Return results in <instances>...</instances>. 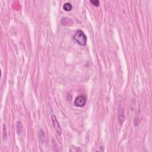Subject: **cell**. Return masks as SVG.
I'll return each instance as SVG.
<instances>
[{
    "label": "cell",
    "mask_w": 152,
    "mask_h": 152,
    "mask_svg": "<svg viewBox=\"0 0 152 152\" xmlns=\"http://www.w3.org/2000/svg\"><path fill=\"white\" fill-rule=\"evenodd\" d=\"M74 40L81 46H85L87 44V37L81 31H78L73 36Z\"/></svg>",
    "instance_id": "cell-1"
},
{
    "label": "cell",
    "mask_w": 152,
    "mask_h": 152,
    "mask_svg": "<svg viewBox=\"0 0 152 152\" xmlns=\"http://www.w3.org/2000/svg\"><path fill=\"white\" fill-rule=\"evenodd\" d=\"M86 99L83 95H80L76 98L74 101L75 106L77 107H83L86 105Z\"/></svg>",
    "instance_id": "cell-2"
},
{
    "label": "cell",
    "mask_w": 152,
    "mask_h": 152,
    "mask_svg": "<svg viewBox=\"0 0 152 152\" xmlns=\"http://www.w3.org/2000/svg\"><path fill=\"white\" fill-rule=\"evenodd\" d=\"M51 119H52V123H53V127H54L55 131H57V133L59 135H61V127H60V124L58 123V121H57V119L56 117H55L54 115H52L51 116Z\"/></svg>",
    "instance_id": "cell-3"
},
{
    "label": "cell",
    "mask_w": 152,
    "mask_h": 152,
    "mask_svg": "<svg viewBox=\"0 0 152 152\" xmlns=\"http://www.w3.org/2000/svg\"><path fill=\"white\" fill-rule=\"evenodd\" d=\"M73 6L70 3H65L63 6V9L66 11H70L72 10Z\"/></svg>",
    "instance_id": "cell-4"
},
{
    "label": "cell",
    "mask_w": 152,
    "mask_h": 152,
    "mask_svg": "<svg viewBox=\"0 0 152 152\" xmlns=\"http://www.w3.org/2000/svg\"><path fill=\"white\" fill-rule=\"evenodd\" d=\"M90 3H91L93 6H96V7H98L99 5V1H98V0H95V1H92V0H91Z\"/></svg>",
    "instance_id": "cell-5"
}]
</instances>
